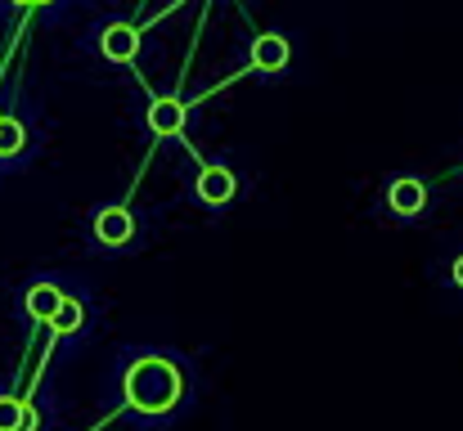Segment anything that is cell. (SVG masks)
<instances>
[{
	"label": "cell",
	"instance_id": "cell-10",
	"mask_svg": "<svg viewBox=\"0 0 463 431\" xmlns=\"http://www.w3.org/2000/svg\"><path fill=\"white\" fill-rule=\"evenodd\" d=\"M50 323H54V333H77V328H81V301L63 296V305H59V314H54Z\"/></svg>",
	"mask_w": 463,
	"mask_h": 431
},
{
	"label": "cell",
	"instance_id": "cell-4",
	"mask_svg": "<svg viewBox=\"0 0 463 431\" xmlns=\"http://www.w3.org/2000/svg\"><path fill=\"white\" fill-rule=\"evenodd\" d=\"M387 202H392V211H396V216H419V211H423V202H428V189H423V180L405 175V180H396V184H392Z\"/></svg>",
	"mask_w": 463,
	"mask_h": 431
},
{
	"label": "cell",
	"instance_id": "cell-11",
	"mask_svg": "<svg viewBox=\"0 0 463 431\" xmlns=\"http://www.w3.org/2000/svg\"><path fill=\"white\" fill-rule=\"evenodd\" d=\"M23 126L14 122V117H0V157H14L18 148H23Z\"/></svg>",
	"mask_w": 463,
	"mask_h": 431
},
{
	"label": "cell",
	"instance_id": "cell-2",
	"mask_svg": "<svg viewBox=\"0 0 463 431\" xmlns=\"http://www.w3.org/2000/svg\"><path fill=\"white\" fill-rule=\"evenodd\" d=\"M131 234H136V216H131L127 207H104V211L95 216V239H99V243L122 248V243H131Z\"/></svg>",
	"mask_w": 463,
	"mask_h": 431
},
{
	"label": "cell",
	"instance_id": "cell-8",
	"mask_svg": "<svg viewBox=\"0 0 463 431\" xmlns=\"http://www.w3.org/2000/svg\"><path fill=\"white\" fill-rule=\"evenodd\" d=\"M149 126H154V136H175L184 126V104L180 99H157L149 108Z\"/></svg>",
	"mask_w": 463,
	"mask_h": 431
},
{
	"label": "cell",
	"instance_id": "cell-6",
	"mask_svg": "<svg viewBox=\"0 0 463 431\" xmlns=\"http://www.w3.org/2000/svg\"><path fill=\"white\" fill-rule=\"evenodd\" d=\"M198 198L203 202H230L234 198V175L225 166H203L198 171Z\"/></svg>",
	"mask_w": 463,
	"mask_h": 431
},
{
	"label": "cell",
	"instance_id": "cell-5",
	"mask_svg": "<svg viewBox=\"0 0 463 431\" xmlns=\"http://www.w3.org/2000/svg\"><path fill=\"white\" fill-rule=\"evenodd\" d=\"M252 63H257L261 72H279V68L288 63V41L275 36V32L257 36V41H252Z\"/></svg>",
	"mask_w": 463,
	"mask_h": 431
},
{
	"label": "cell",
	"instance_id": "cell-7",
	"mask_svg": "<svg viewBox=\"0 0 463 431\" xmlns=\"http://www.w3.org/2000/svg\"><path fill=\"white\" fill-rule=\"evenodd\" d=\"M59 305H63V287L36 284L32 292H27V314H32V319H41V323H50V319L59 314Z\"/></svg>",
	"mask_w": 463,
	"mask_h": 431
},
{
	"label": "cell",
	"instance_id": "cell-12",
	"mask_svg": "<svg viewBox=\"0 0 463 431\" xmlns=\"http://www.w3.org/2000/svg\"><path fill=\"white\" fill-rule=\"evenodd\" d=\"M455 284L463 287V257H459V261H455Z\"/></svg>",
	"mask_w": 463,
	"mask_h": 431
},
{
	"label": "cell",
	"instance_id": "cell-9",
	"mask_svg": "<svg viewBox=\"0 0 463 431\" xmlns=\"http://www.w3.org/2000/svg\"><path fill=\"white\" fill-rule=\"evenodd\" d=\"M32 427H36V414L23 400L0 396V431H32Z\"/></svg>",
	"mask_w": 463,
	"mask_h": 431
},
{
	"label": "cell",
	"instance_id": "cell-1",
	"mask_svg": "<svg viewBox=\"0 0 463 431\" xmlns=\"http://www.w3.org/2000/svg\"><path fill=\"white\" fill-rule=\"evenodd\" d=\"M127 400L140 414H166V409H175V400H180V369L171 360H157V355L131 364L127 369Z\"/></svg>",
	"mask_w": 463,
	"mask_h": 431
},
{
	"label": "cell",
	"instance_id": "cell-3",
	"mask_svg": "<svg viewBox=\"0 0 463 431\" xmlns=\"http://www.w3.org/2000/svg\"><path fill=\"white\" fill-rule=\"evenodd\" d=\"M99 50H104V59H113V63H131L136 50H140V32H136L131 23H113V27L99 36Z\"/></svg>",
	"mask_w": 463,
	"mask_h": 431
}]
</instances>
